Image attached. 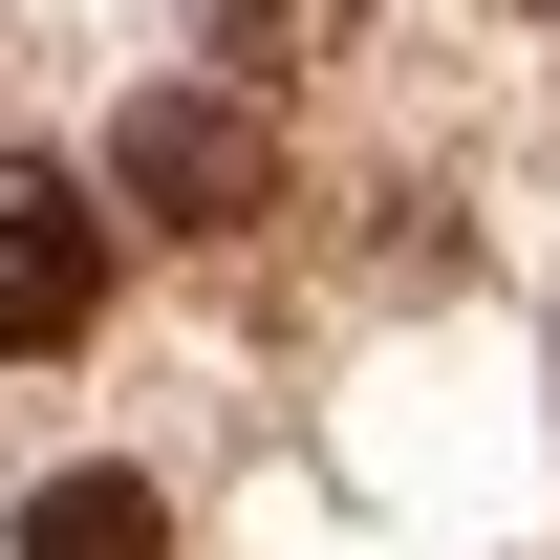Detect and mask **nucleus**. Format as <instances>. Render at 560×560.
I'll list each match as a JSON object with an SVG mask.
<instances>
[{"label": "nucleus", "instance_id": "f257e3e1", "mask_svg": "<svg viewBox=\"0 0 560 560\" xmlns=\"http://www.w3.org/2000/svg\"><path fill=\"white\" fill-rule=\"evenodd\" d=\"M259 237L280 215V108L259 86H130L108 108V237Z\"/></svg>", "mask_w": 560, "mask_h": 560}, {"label": "nucleus", "instance_id": "7ed1b4c3", "mask_svg": "<svg viewBox=\"0 0 560 560\" xmlns=\"http://www.w3.org/2000/svg\"><path fill=\"white\" fill-rule=\"evenodd\" d=\"M22 560H173V495H151L130 453H86V475L22 495Z\"/></svg>", "mask_w": 560, "mask_h": 560}, {"label": "nucleus", "instance_id": "20e7f679", "mask_svg": "<svg viewBox=\"0 0 560 560\" xmlns=\"http://www.w3.org/2000/svg\"><path fill=\"white\" fill-rule=\"evenodd\" d=\"M215 44H324V22H346V0H195Z\"/></svg>", "mask_w": 560, "mask_h": 560}, {"label": "nucleus", "instance_id": "f03ea898", "mask_svg": "<svg viewBox=\"0 0 560 560\" xmlns=\"http://www.w3.org/2000/svg\"><path fill=\"white\" fill-rule=\"evenodd\" d=\"M108 324V195L86 173H44V151H0V346L44 366Z\"/></svg>", "mask_w": 560, "mask_h": 560}]
</instances>
